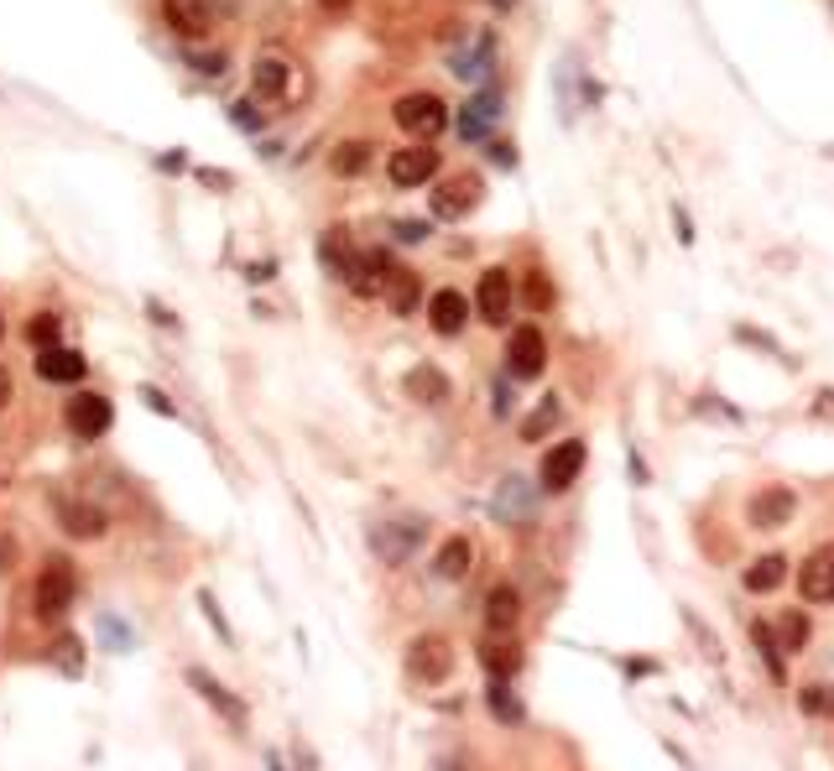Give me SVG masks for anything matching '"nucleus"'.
<instances>
[{"instance_id":"1","label":"nucleus","mask_w":834,"mask_h":771,"mask_svg":"<svg viewBox=\"0 0 834 771\" xmlns=\"http://www.w3.org/2000/svg\"><path fill=\"white\" fill-rule=\"evenodd\" d=\"M397 125H402L407 136H423V141H433L444 125H449V105L438 99V94H428V89H418V94H402L397 99Z\"/></svg>"},{"instance_id":"2","label":"nucleus","mask_w":834,"mask_h":771,"mask_svg":"<svg viewBox=\"0 0 834 771\" xmlns=\"http://www.w3.org/2000/svg\"><path fill=\"white\" fill-rule=\"evenodd\" d=\"M73 594H78V574H73L69 558H48L43 568V579H37V615L43 621H63L73 605Z\"/></svg>"},{"instance_id":"3","label":"nucleus","mask_w":834,"mask_h":771,"mask_svg":"<svg viewBox=\"0 0 834 771\" xmlns=\"http://www.w3.org/2000/svg\"><path fill=\"white\" fill-rule=\"evenodd\" d=\"M543 371H548V339H543V328L522 324L506 339V375L511 381H537Z\"/></svg>"},{"instance_id":"4","label":"nucleus","mask_w":834,"mask_h":771,"mask_svg":"<svg viewBox=\"0 0 834 771\" xmlns=\"http://www.w3.org/2000/svg\"><path fill=\"white\" fill-rule=\"evenodd\" d=\"M584 459H590V448H584V438H564V444H553L548 454H543V469H537V480H543V491L548 495H564L579 480V469H584Z\"/></svg>"},{"instance_id":"5","label":"nucleus","mask_w":834,"mask_h":771,"mask_svg":"<svg viewBox=\"0 0 834 771\" xmlns=\"http://www.w3.org/2000/svg\"><path fill=\"white\" fill-rule=\"evenodd\" d=\"M63 422H69L73 438L95 444V438H105V433H110V422H116V407H110V397H99V391H84V397L69 401Z\"/></svg>"},{"instance_id":"6","label":"nucleus","mask_w":834,"mask_h":771,"mask_svg":"<svg viewBox=\"0 0 834 771\" xmlns=\"http://www.w3.org/2000/svg\"><path fill=\"white\" fill-rule=\"evenodd\" d=\"M798 511V495L787 491V485H762V491L751 495V506H746V527L751 532H777L787 527Z\"/></svg>"},{"instance_id":"7","label":"nucleus","mask_w":834,"mask_h":771,"mask_svg":"<svg viewBox=\"0 0 834 771\" xmlns=\"http://www.w3.org/2000/svg\"><path fill=\"white\" fill-rule=\"evenodd\" d=\"M511 303H517V287H511V272H500V266H491L485 277H480L475 287V313L485 318L491 328H500L506 318H511Z\"/></svg>"},{"instance_id":"8","label":"nucleus","mask_w":834,"mask_h":771,"mask_svg":"<svg viewBox=\"0 0 834 771\" xmlns=\"http://www.w3.org/2000/svg\"><path fill=\"white\" fill-rule=\"evenodd\" d=\"M449 667H454V656H449V641H444V636H418V641L407 647V673L418 683H444L449 678Z\"/></svg>"},{"instance_id":"9","label":"nucleus","mask_w":834,"mask_h":771,"mask_svg":"<svg viewBox=\"0 0 834 771\" xmlns=\"http://www.w3.org/2000/svg\"><path fill=\"white\" fill-rule=\"evenodd\" d=\"M798 589L809 605H834V542L809 553V563L798 568Z\"/></svg>"},{"instance_id":"10","label":"nucleus","mask_w":834,"mask_h":771,"mask_svg":"<svg viewBox=\"0 0 834 771\" xmlns=\"http://www.w3.org/2000/svg\"><path fill=\"white\" fill-rule=\"evenodd\" d=\"M433 172H438V152H433V146H402V152H391V162H386V178L397 188L428 183Z\"/></svg>"},{"instance_id":"11","label":"nucleus","mask_w":834,"mask_h":771,"mask_svg":"<svg viewBox=\"0 0 834 771\" xmlns=\"http://www.w3.org/2000/svg\"><path fill=\"white\" fill-rule=\"evenodd\" d=\"M475 204H480V178L475 172H459V178H449V183H438V193H433V214H438V219H464Z\"/></svg>"},{"instance_id":"12","label":"nucleus","mask_w":834,"mask_h":771,"mask_svg":"<svg viewBox=\"0 0 834 771\" xmlns=\"http://www.w3.org/2000/svg\"><path fill=\"white\" fill-rule=\"evenodd\" d=\"M251 89H256V99L282 105L287 94H292V63H287V58H277V52L256 58V69H251Z\"/></svg>"},{"instance_id":"13","label":"nucleus","mask_w":834,"mask_h":771,"mask_svg":"<svg viewBox=\"0 0 834 771\" xmlns=\"http://www.w3.org/2000/svg\"><path fill=\"white\" fill-rule=\"evenodd\" d=\"M428 324H433V334L454 339L459 328L470 324V298H464V292H454V287L433 292V298H428Z\"/></svg>"},{"instance_id":"14","label":"nucleus","mask_w":834,"mask_h":771,"mask_svg":"<svg viewBox=\"0 0 834 771\" xmlns=\"http://www.w3.org/2000/svg\"><path fill=\"white\" fill-rule=\"evenodd\" d=\"M418 542H423V521H391V527H376V532H371V547H376L386 563L412 558Z\"/></svg>"},{"instance_id":"15","label":"nucleus","mask_w":834,"mask_h":771,"mask_svg":"<svg viewBox=\"0 0 834 771\" xmlns=\"http://www.w3.org/2000/svg\"><path fill=\"white\" fill-rule=\"evenodd\" d=\"M84 354L78 350H63V345H52V350H37V375L48 381V386H73V381H84Z\"/></svg>"},{"instance_id":"16","label":"nucleus","mask_w":834,"mask_h":771,"mask_svg":"<svg viewBox=\"0 0 834 771\" xmlns=\"http://www.w3.org/2000/svg\"><path fill=\"white\" fill-rule=\"evenodd\" d=\"M517 621H522V594H517L511 585H496L491 589V600H485V631L511 636L517 631Z\"/></svg>"},{"instance_id":"17","label":"nucleus","mask_w":834,"mask_h":771,"mask_svg":"<svg viewBox=\"0 0 834 771\" xmlns=\"http://www.w3.org/2000/svg\"><path fill=\"white\" fill-rule=\"evenodd\" d=\"M162 16H167V26L178 32V37H204L209 32V0H162Z\"/></svg>"},{"instance_id":"18","label":"nucleus","mask_w":834,"mask_h":771,"mask_svg":"<svg viewBox=\"0 0 834 771\" xmlns=\"http://www.w3.org/2000/svg\"><path fill=\"white\" fill-rule=\"evenodd\" d=\"M496 116H500V94L496 89H485V94H475L470 105H464V116H459V136L464 141H480L491 125H496Z\"/></svg>"},{"instance_id":"19","label":"nucleus","mask_w":834,"mask_h":771,"mask_svg":"<svg viewBox=\"0 0 834 771\" xmlns=\"http://www.w3.org/2000/svg\"><path fill=\"white\" fill-rule=\"evenodd\" d=\"M402 386H407V397L423 401V407H438V401H449V375L433 371V365H412Z\"/></svg>"},{"instance_id":"20","label":"nucleus","mask_w":834,"mask_h":771,"mask_svg":"<svg viewBox=\"0 0 834 771\" xmlns=\"http://www.w3.org/2000/svg\"><path fill=\"white\" fill-rule=\"evenodd\" d=\"M470 563H475V542H470V538H449L438 553H433V574L454 585V579H464V574H470Z\"/></svg>"},{"instance_id":"21","label":"nucleus","mask_w":834,"mask_h":771,"mask_svg":"<svg viewBox=\"0 0 834 771\" xmlns=\"http://www.w3.org/2000/svg\"><path fill=\"white\" fill-rule=\"evenodd\" d=\"M480 662H485V673L500 683H511L517 673H522V652H517V641L511 636H500V641H485L480 647Z\"/></svg>"},{"instance_id":"22","label":"nucleus","mask_w":834,"mask_h":771,"mask_svg":"<svg viewBox=\"0 0 834 771\" xmlns=\"http://www.w3.org/2000/svg\"><path fill=\"white\" fill-rule=\"evenodd\" d=\"M783 579H787V558L783 553H766V558H757L751 568H746L740 585H746V594H772Z\"/></svg>"},{"instance_id":"23","label":"nucleus","mask_w":834,"mask_h":771,"mask_svg":"<svg viewBox=\"0 0 834 771\" xmlns=\"http://www.w3.org/2000/svg\"><path fill=\"white\" fill-rule=\"evenodd\" d=\"M772 636H777V647H783V652H803V647H809V636H813V626H809V615H803V610H777Z\"/></svg>"},{"instance_id":"24","label":"nucleus","mask_w":834,"mask_h":771,"mask_svg":"<svg viewBox=\"0 0 834 771\" xmlns=\"http://www.w3.org/2000/svg\"><path fill=\"white\" fill-rule=\"evenodd\" d=\"M382 292H386V303H391V313H397V318H407V313L418 308V298H423V287H418V272H391Z\"/></svg>"},{"instance_id":"25","label":"nucleus","mask_w":834,"mask_h":771,"mask_svg":"<svg viewBox=\"0 0 834 771\" xmlns=\"http://www.w3.org/2000/svg\"><path fill=\"white\" fill-rule=\"evenodd\" d=\"M58 511H63V527H69L73 538H99V532H105V511H99V506L58 501Z\"/></svg>"},{"instance_id":"26","label":"nucleus","mask_w":834,"mask_h":771,"mask_svg":"<svg viewBox=\"0 0 834 771\" xmlns=\"http://www.w3.org/2000/svg\"><path fill=\"white\" fill-rule=\"evenodd\" d=\"M558 422H564V401H558V397H543V401H537V412L522 422V444H543V438H548Z\"/></svg>"},{"instance_id":"27","label":"nucleus","mask_w":834,"mask_h":771,"mask_svg":"<svg viewBox=\"0 0 834 771\" xmlns=\"http://www.w3.org/2000/svg\"><path fill=\"white\" fill-rule=\"evenodd\" d=\"M485 703H491V714H496L500 725H522L527 720V709L522 703H517V694H511V683H491V688H485Z\"/></svg>"},{"instance_id":"28","label":"nucleus","mask_w":834,"mask_h":771,"mask_svg":"<svg viewBox=\"0 0 834 771\" xmlns=\"http://www.w3.org/2000/svg\"><path fill=\"white\" fill-rule=\"evenodd\" d=\"M751 641H757V652H762L766 673H772V678L783 683V678H787V662H783V647H777V636H772V626H762V621H757V626H751Z\"/></svg>"},{"instance_id":"29","label":"nucleus","mask_w":834,"mask_h":771,"mask_svg":"<svg viewBox=\"0 0 834 771\" xmlns=\"http://www.w3.org/2000/svg\"><path fill=\"white\" fill-rule=\"evenodd\" d=\"M189 683H193V688H204V699L215 703V709H225V714H230L235 725H240V720H245V703H235V699H230V688H219V683L209 678V673H189Z\"/></svg>"},{"instance_id":"30","label":"nucleus","mask_w":834,"mask_h":771,"mask_svg":"<svg viewBox=\"0 0 834 771\" xmlns=\"http://www.w3.org/2000/svg\"><path fill=\"white\" fill-rule=\"evenodd\" d=\"M365 167H371V146H365V141H345V146L334 152V172H339V178H355Z\"/></svg>"},{"instance_id":"31","label":"nucleus","mask_w":834,"mask_h":771,"mask_svg":"<svg viewBox=\"0 0 834 771\" xmlns=\"http://www.w3.org/2000/svg\"><path fill=\"white\" fill-rule=\"evenodd\" d=\"M522 303L532 308V313H548V308H553V281L543 277V272H527V281H522Z\"/></svg>"},{"instance_id":"32","label":"nucleus","mask_w":834,"mask_h":771,"mask_svg":"<svg viewBox=\"0 0 834 771\" xmlns=\"http://www.w3.org/2000/svg\"><path fill=\"white\" fill-rule=\"evenodd\" d=\"M485 69H491V37H480L475 52H459V58H454V73H459V79H480Z\"/></svg>"},{"instance_id":"33","label":"nucleus","mask_w":834,"mask_h":771,"mask_svg":"<svg viewBox=\"0 0 834 771\" xmlns=\"http://www.w3.org/2000/svg\"><path fill=\"white\" fill-rule=\"evenodd\" d=\"M798 709H803L809 720H824V714H834V688H819V683H809V688L798 694Z\"/></svg>"},{"instance_id":"34","label":"nucleus","mask_w":834,"mask_h":771,"mask_svg":"<svg viewBox=\"0 0 834 771\" xmlns=\"http://www.w3.org/2000/svg\"><path fill=\"white\" fill-rule=\"evenodd\" d=\"M26 339H32L37 350H52V345H58V318H52V313H37V318L26 324Z\"/></svg>"},{"instance_id":"35","label":"nucleus","mask_w":834,"mask_h":771,"mask_svg":"<svg viewBox=\"0 0 834 771\" xmlns=\"http://www.w3.org/2000/svg\"><path fill=\"white\" fill-rule=\"evenodd\" d=\"M736 339L740 345H757V350H766V354H777V360H787L783 350H777V339H766V334H757V328H736ZM793 365V360H787Z\"/></svg>"},{"instance_id":"36","label":"nucleus","mask_w":834,"mask_h":771,"mask_svg":"<svg viewBox=\"0 0 834 771\" xmlns=\"http://www.w3.org/2000/svg\"><path fill=\"white\" fill-rule=\"evenodd\" d=\"M189 63L204 73V79H215V73H225V52H189Z\"/></svg>"},{"instance_id":"37","label":"nucleus","mask_w":834,"mask_h":771,"mask_svg":"<svg viewBox=\"0 0 834 771\" xmlns=\"http://www.w3.org/2000/svg\"><path fill=\"white\" fill-rule=\"evenodd\" d=\"M230 116H235L240 131H262V116H256V105L251 99H240V105H230Z\"/></svg>"},{"instance_id":"38","label":"nucleus","mask_w":834,"mask_h":771,"mask_svg":"<svg viewBox=\"0 0 834 771\" xmlns=\"http://www.w3.org/2000/svg\"><path fill=\"white\" fill-rule=\"evenodd\" d=\"M397 240L418 245V240H428V225H423V219H402V225H397Z\"/></svg>"},{"instance_id":"39","label":"nucleus","mask_w":834,"mask_h":771,"mask_svg":"<svg viewBox=\"0 0 834 771\" xmlns=\"http://www.w3.org/2000/svg\"><path fill=\"white\" fill-rule=\"evenodd\" d=\"M58 652H63V667H69V673H78V641H73V636H63V647H58Z\"/></svg>"},{"instance_id":"40","label":"nucleus","mask_w":834,"mask_h":771,"mask_svg":"<svg viewBox=\"0 0 834 771\" xmlns=\"http://www.w3.org/2000/svg\"><path fill=\"white\" fill-rule=\"evenodd\" d=\"M673 225H678V240H684V245H693V225H689V214H684V209H673Z\"/></svg>"},{"instance_id":"41","label":"nucleus","mask_w":834,"mask_h":771,"mask_svg":"<svg viewBox=\"0 0 834 771\" xmlns=\"http://www.w3.org/2000/svg\"><path fill=\"white\" fill-rule=\"evenodd\" d=\"M198 183H209V188H230V172H215V167H204V172H198Z\"/></svg>"},{"instance_id":"42","label":"nucleus","mask_w":834,"mask_h":771,"mask_svg":"<svg viewBox=\"0 0 834 771\" xmlns=\"http://www.w3.org/2000/svg\"><path fill=\"white\" fill-rule=\"evenodd\" d=\"M142 397H146V401H152V407H157V412H167V418H172V401H167V397H162V391H157V386H146Z\"/></svg>"},{"instance_id":"43","label":"nucleus","mask_w":834,"mask_h":771,"mask_svg":"<svg viewBox=\"0 0 834 771\" xmlns=\"http://www.w3.org/2000/svg\"><path fill=\"white\" fill-rule=\"evenodd\" d=\"M157 167H162V172H183V167H189V157L178 152V157H162V162H157Z\"/></svg>"},{"instance_id":"44","label":"nucleus","mask_w":834,"mask_h":771,"mask_svg":"<svg viewBox=\"0 0 834 771\" xmlns=\"http://www.w3.org/2000/svg\"><path fill=\"white\" fill-rule=\"evenodd\" d=\"M5 401H11V371L0 365V407H5Z\"/></svg>"},{"instance_id":"45","label":"nucleus","mask_w":834,"mask_h":771,"mask_svg":"<svg viewBox=\"0 0 834 771\" xmlns=\"http://www.w3.org/2000/svg\"><path fill=\"white\" fill-rule=\"evenodd\" d=\"M11 558H16V547H11V542L0 538V568H11Z\"/></svg>"},{"instance_id":"46","label":"nucleus","mask_w":834,"mask_h":771,"mask_svg":"<svg viewBox=\"0 0 834 771\" xmlns=\"http://www.w3.org/2000/svg\"><path fill=\"white\" fill-rule=\"evenodd\" d=\"M491 5H496V11H511V5H517V0H491Z\"/></svg>"},{"instance_id":"47","label":"nucleus","mask_w":834,"mask_h":771,"mask_svg":"<svg viewBox=\"0 0 834 771\" xmlns=\"http://www.w3.org/2000/svg\"><path fill=\"white\" fill-rule=\"evenodd\" d=\"M324 5H329V11H339V5H345V0H324Z\"/></svg>"},{"instance_id":"48","label":"nucleus","mask_w":834,"mask_h":771,"mask_svg":"<svg viewBox=\"0 0 834 771\" xmlns=\"http://www.w3.org/2000/svg\"><path fill=\"white\" fill-rule=\"evenodd\" d=\"M444 771H459V767H454V761H449V767H444Z\"/></svg>"},{"instance_id":"49","label":"nucleus","mask_w":834,"mask_h":771,"mask_svg":"<svg viewBox=\"0 0 834 771\" xmlns=\"http://www.w3.org/2000/svg\"><path fill=\"white\" fill-rule=\"evenodd\" d=\"M0 334H5V324H0Z\"/></svg>"}]
</instances>
